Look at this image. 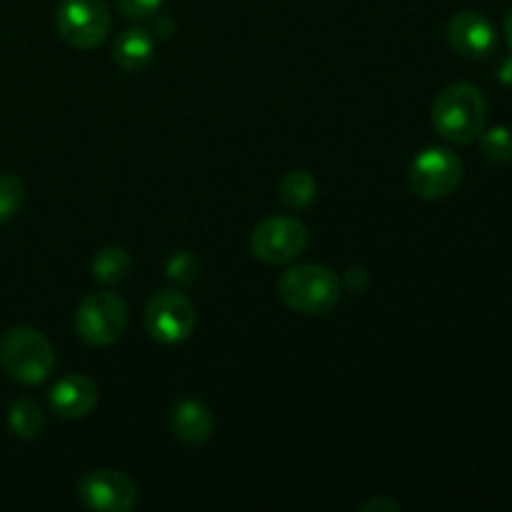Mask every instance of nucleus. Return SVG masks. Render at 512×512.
I'll return each mask as SVG.
<instances>
[{
	"label": "nucleus",
	"mask_w": 512,
	"mask_h": 512,
	"mask_svg": "<svg viewBox=\"0 0 512 512\" xmlns=\"http://www.w3.org/2000/svg\"><path fill=\"white\" fill-rule=\"evenodd\" d=\"M165 273L173 283L178 285H188L193 283L195 275H198V260H195L193 253L188 250H178V253L170 255L168 265H165Z\"/></svg>",
	"instance_id": "19"
},
{
	"label": "nucleus",
	"mask_w": 512,
	"mask_h": 512,
	"mask_svg": "<svg viewBox=\"0 0 512 512\" xmlns=\"http://www.w3.org/2000/svg\"><path fill=\"white\" fill-rule=\"evenodd\" d=\"M448 43L465 58L485 60L498 48V33L483 13L460 10L448 20Z\"/></svg>",
	"instance_id": "10"
},
{
	"label": "nucleus",
	"mask_w": 512,
	"mask_h": 512,
	"mask_svg": "<svg viewBox=\"0 0 512 512\" xmlns=\"http://www.w3.org/2000/svg\"><path fill=\"white\" fill-rule=\"evenodd\" d=\"M78 498L90 510L128 512L138 503V485L120 470L98 468L78 480Z\"/></svg>",
	"instance_id": "9"
},
{
	"label": "nucleus",
	"mask_w": 512,
	"mask_h": 512,
	"mask_svg": "<svg viewBox=\"0 0 512 512\" xmlns=\"http://www.w3.org/2000/svg\"><path fill=\"white\" fill-rule=\"evenodd\" d=\"M48 403L60 418H85V415L98 405V385H95V380H90L88 375L70 373L65 375V378H60L58 383L50 388Z\"/></svg>",
	"instance_id": "11"
},
{
	"label": "nucleus",
	"mask_w": 512,
	"mask_h": 512,
	"mask_svg": "<svg viewBox=\"0 0 512 512\" xmlns=\"http://www.w3.org/2000/svg\"><path fill=\"white\" fill-rule=\"evenodd\" d=\"M25 185L18 175L0 173V225L13 220L18 210L23 208Z\"/></svg>",
	"instance_id": "18"
},
{
	"label": "nucleus",
	"mask_w": 512,
	"mask_h": 512,
	"mask_svg": "<svg viewBox=\"0 0 512 512\" xmlns=\"http://www.w3.org/2000/svg\"><path fill=\"white\" fill-rule=\"evenodd\" d=\"M433 128L455 145H470L488 123V100L475 85H448L433 103Z\"/></svg>",
	"instance_id": "1"
},
{
	"label": "nucleus",
	"mask_w": 512,
	"mask_h": 512,
	"mask_svg": "<svg viewBox=\"0 0 512 512\" xmlns=\"http://www.w3.org/2000/svg\"><path fill=\"white\" fill-rule=\"evenodd\" d=\"M278 295L295 313L328 315L340 300V278L325 265H293L280 275Z\"/></svg>",
	"instance_id": "2"
},
{
	"label": "nucleus",
	"mask_w": 512,
	"mask_h": 512,
	"mask_svg": "<svg viewBox=\"0 0 512 512\" xmlns=\"http://www.w3.org/2000/svg\"><path fill=\"white\" fill-rule=\"evenodd\" d=\"M308 245V230L290 215H270L255 225L250 250L265 265H283L298 258Z\"/></svg>",
	"instance_id": "7"
},
{
	"label": "nucleus",
	"mask_w": 512,
	"mask_h": 512,
	"mask_svg": "<svg viewBox=\"0 0 512 512\" xmlns=\"http://www.w3.org/2000/svg\"><path fill=\"white\" fill-rule=\"evenodd\" d=\"M128 325V308L115 293H90L75 313V333L93 348L113 345Z\"/></svg>",
	"instance_id": "6"
},
{
	"label": "nucleus",
	"mask_w": 512,
	"mask_h": 512,
	"mask_svg": "<svg viewBox=\"0 0 512 512\" xmlns=\"http://www.w3.org/2000/svg\"><path fill=\"white\" fill-rule=\"evenodd\" d=\"M0 365L20 385H40L55 368V350L40 330L18 325L0 338Z\"/></svg>",
	"instance_id": "3"
},
{
	"label": "nucleus",
	"mask_w": 512,
	"mask_h": 512,
	"mask_svg": "<svg viewBox=\"0 0 512 512\" xmlns=\"http://www.w3.org/2000/svg\"><path fill=\"white\" fill-rule=\"evenodd\" d=\"M463 180V160L448 148H425L413 158L408 183L418 198L443 200L458 190Z\"/></svg>",
	"instance_id": "5"
},
{
	"label": "nucleus",
	"mask_w": 512,
	"mask_h": 512,
	"mask_svg": "<svg viewBox=\"0 0 512 512\" xmlns=\"http://www.w3.org/2000/svg\"><path fill=\"white\" fill-rule=\"evenodd\" d=\"M363 512H370V510H385V512H398L400 510V505L395 503V500H388V498H375V500H370V503H365L363 508H360Z\"/></svg>",
	"instance_id": "21"
},
{
	"label": "nucleus",
	"mask_w": 512,
	"mask_h": 512,
	"mask_svg": "<svg viewBox=\"0 0 512 512\" xmlns=\"http://www.w3.org/2000/svg\"><path fill=\"white\" fill-rule=\"evenodd\" d=\"M110 8L105 0H60L55 25L60 38L78 50L98 48L110 33Z\"/></svg>",
	"instance_id": "4"
},
{
	"label": "nucleus",
	"mask_w": 512,
	"mask_h": 512,
	"mask_svg": "<svg viewBox=\"0 0 512 512\" xmlns=\"http://www.w3.org/2000/svg\"><path fill=\"white\" fill-rule=\"evenodd\" d=\"M120 13L130 20H148L160 10L163 0H115Z\"/></svg>",
	"instance_id": "20"
},
{
	"label": "nucleus",
	"mask_w": 512,
	"mask_h": 512,
	"mask_svg": "<svg viewBox=\"0 0 512 512\" xmlns=\"http://www.w3.org/2000/svg\"><path fill=\"white\" fill-rule=\"evenodd\" d=\"M8 428L15 438L33 440L43 430V410L35 400L20 398L8 410Z\"/></svg>",
	"instance_id": "16"
},
{
	"label": "nucleus",
	"mask_w": 512,
	"mask_h": 512,
	"mask_svg": "<svg viewBox=\"0 0 512 512\" xmlns=\"http://www.w3.org/2000/svg\"><path fill=\"white\" fill-rule=\"evenodd\" d=\"M145 328L150 338L163 345H178L195 328V308L183 293L160 290L145 305Z\"/></svg>",
	"instance_id": "8"
},
{
	"label": "nucleus",
	"mask_w": 512,
	"mask_h": 512,
	"mask_svg": "<svg viewBox=\"0 0 512 512\" xmlns=\"http://www.w3.org/2000/svg\"><path fill=\"white\" fill-rule=\"evenodd\" d=\"M155 40L148 30L128 28L115 38L113 43V60L128 73L143 70L153 60Z\"/></svg>",
	"instance_id": "13"
},
{
	"label": "nucleus",
	"mask_w": 512,
	"mask_h": 512,
	"mask_svg": "<svg viewBox=\"0 0 512 512\" xmlns=\"http://www.w3.org/2000/svg\"><path fill=\"white\" fill-rule=\"evenodd\" d=\"M505 40H508V45L512 50V13L505 18Z\"/></svg>",
	"instance_id": "22"
},
{
	"label": "nucleus",
	"mask_w": 512,
	"mask_h": 512,
	"mask_svg": "<svg viewBox=\"0 0 512 512\" xmlns=\"http://www.w3.org/2000/svg\"><path fill=\"white\" fill-rule=\"evenodd\" d=\"M480 150L495 165H505L512 160V130L505 125L483 130L480 133Z\"/></svg>",
	"instance_id": "17"
},
{
	"label": "nucleus",
	"mask_w": 512,
	"mask_h": 512,
	"mask_svg": "<svg viewBox=\"0 0 512 512\" xmlns=\"http://www.w3.org/2000/svg\"><path fill=\"white\" fill-rule=\"evenodd\" d=\"M318 195V183L308 170H290L280 183V200L288 210H303Z\"/></svg>",
	"instance_id": "15"
},
{
	"label": "nucleus",
	"mask_w": 512,
	"mask_h": 512,
	"mask_svg": "<svg viewBox=\"0 0 512 512\" xmlns=\"http://www.w3.org/2000/svg\"><path fill=\"white\" fill-rule=\"evenodd\" d=\"M93 275L105 285H115V283H123L128 278L130 268H133V258L125 248L120 245H108V248L98 250L93 258Z\"/></svg>",
	"instance_id": "14"
},
{
	"label": "nucleus",
	"mask_w": 512,
	"mask_h": 512,
	"mask_svg": "<svg viewBox=\"0 0 512 512\" xmlns=\"http://www.w3.org/2000/svg\"><path fill=\"white\" fill-rule=\"evenodd\" d=\"M170 430L185 445H203L213 435V415L200 400L183 398L173 405Z\"/></svg>",
	"instance_id": "12"
}]
</instances>
